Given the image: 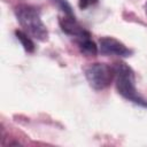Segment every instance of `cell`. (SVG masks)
I'll return each instance as SVG.
<instances>
[{"instance_id": "1", "label": "cell", "mask_w": 147, "mask_h": 147, "mask_svg": "<svg viewBox=\"0 0 147 147\" xmlns=\"http://www.w3.org/2000/svg\"><path fill=\"white\" fill-rule=\"evenodd\" d=\"M115 69V86L124 99L147 108V100L144 99L137 91L136 87V76L133 69L125 62H116L114 65Z\"/></svg>"}, {"instance_id": "2", "label": "cell", "mask_w": 147, "mask_h": 147, "mask_svg": "<svg viewBox=\"0 0 147 147\" xmlns=\"http://www.w3.org/2000/svg\"><path fill=\"white\" fill-rule=\"evenodd\" d=\"M15 15L25 33L39 41H46L48 39V30L40 18L38 8L21 3L15 8Z\"/></svg>"}, {"instance_id": "3", "label": "cell", "mask_w": 147, "mask_h": 147, "mask_svg": "<svg viewBox=\"0 0 147 147\" xmlns=\"http://www.w3.org/2000/svg\"><path fill=\"white\" fill-rule=\"evenodd\" d=\"M84 72L90 86L96 91L107 88L115 79V69L107 63H92Z\"/></svg>"}, {"instance_id": "4", "label": "cell", "mask_w": 147, "mask_h": 147, "mask_svg": "<svg viewBox=\"0 0 147 147\" xmlns=\"http://www.w3.org/2000/svg\"><path fill=\"white\" fill-rule=\"evenodd\" d=\"M99 52L106 56L113 55L119 57H129L132 55V51L130 48L113 37H103L99 40Z\"/></svg>"}, {"instance_id": "5", "label": "cell", "mask_w": 147, "mask_h": 147, "mask_svg": "<svg viewBox=\"0 0 147 147\" xmlns=\"http://www.w3.org/2000/svg\"><path fill=\"white\" fill-rule=\"evenodd\" d=\"M59 24H60L61 30L64 33H67L69 36H72V37H76L77 39L84 37L86 34H90V32L86 31L76 21V17L75 16H68V15L60 16L59 17Z\"/></svg>"}, {"instance_id": "6", "label": "cell", "mask_w": 147, "mask_h": 147, "mask_svg": "<svg viewBox=\"0 0 147 147\" xmlns=\"http://www.w3.org/2000/svg\"><path fill=\"white\" fill-rule=\"evenodd\" d=\"M77 44H78L79 51L85 56H96V54L99 53V48L96 44L91 39V34H86L82 38H78Z\"/></svg>"}, {"instance_id": "7", "label": "cell", "mask_w": 147, "mask_h": 147, "mask_svg": "<svg viewBox=\"0 0 147 147\" xmlns=\"http://www.w3.org/2000/svg\"><path fill=\"white\" fill-rule=\"evenodd\" d=\"M15 36H16V39L21 42V45H22V47L24 48L25 52H28V53H33L34 52V49H36L34 42L31 40V38L29 37L28 33H25L22 30H16Z\"/></svg>"}, {"instance_id": "8", "label": "cell", "mask_w": 147, "mask_h": 147, "mask_svg": "<svg viewBox=\"0 0 147 147\" xmlns=\"http://www.w3.org/2000/svg\"><path fill=\"white\" fill-rule=\"evenodd\" d=\"M64 15H68V16H75V13H74V9L71 7V5L67 1V0H51Z\"/></svg>"}, {"instance_id": "9", "label": "cell", "mask_w": 147, "mask_h": 147, "mask_svg": "<svg viewBox=\"0 0 147 147\" xmlns=\"http://www.w3.org/2000/svg\"><path fill=\"white\" fill-rule=\"evenodd\" d=\"M99 2V0H78V7L80 9H87L91 6H94Z\"/></svg>"}, {"instance_id": "10", "label": "cell", "mask_w": 147, "mask_h": 147, "mask_svg": "<svg viewBox=\"0 0 147 147\" xmlns=\"http://www.w3.org/2000/svg\"><path fill=\"white\" fill-rule=\"evenodd\" d=\"M145 11H146V14H147V0H146V2H145Z\"/></svg>"}]
</instances>
